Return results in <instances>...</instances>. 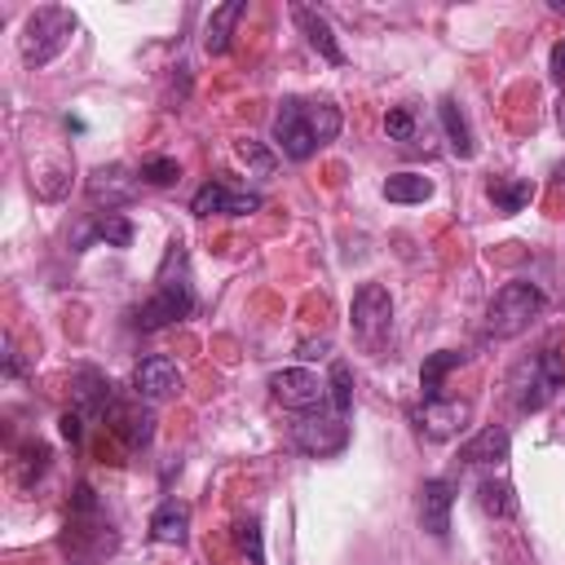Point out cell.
Segmentation results:
<instances>
[{
    "label": "cell",
    "instance_id": "cell-9",
    "mask_svg": "<svg viewBox=\"0 0 565 565\" xmlns=\"http://www.w3.org/2000/svg\"><path fill=\"white\" fill-rule=\"evenodd\" d=\"M291 437H296V446L300 450H309V455H335V450H344V441H349V424H344V415H305L296 428H291Z\"/></svg>",
    "mask_w": 565,
    "mask_h": 565
},
{
    "label": "cell",
    "instance_id": "cell-6",
    "mask_svg": "<svg viewBox=\"0 0 565 565\" xmlns=\"http://www.w3.org/2000/svg\"><path fill=\"white\" fill-rule=\"evenodd\" d=\"M561 384H565V362L556 358V349H543L512 371V397L521 411H539Z\"/></svg>",
    "mask_w": 565,
    "mask_h": 565
},
{
    "label": "cell",
    "instance_id": "cell-18",
    "mask_svg": "<svg viewBox=\"0 0 565 565\" xmlns=\"http://www.w3.org/2000/svg\"><path fill=\"white\" fill-rule=\"evenodd\" d=\"M530 194H534V185H530L525 177H503V181H490V203H494V212H503V216L521 212V207L530 203Z\"/></svg>",
    "mask_w": 565,
    "mask_h": 565
},
{
    "label": "cell",
    "instance_id": "cell-23",
    "mask_svg": "<svg viewBox=\"0 0 565 565\" xmlns=\"http://www.w3.org/2000/svg\"><path fill=\"white\" fill-rule=\"evenodd\" d=\"M177 177H181L177 159H146L141 163V181H150V185H172Z\"/></svg>",
    "mask_w": 565,
    "mask_h": 565
},
{
    "label": "cell",
    "instance_id": "cell-13",
    "mask_svg": "<svg viewBox=\"0 0 565 565\" xmlns=\"http://www.w3.org/2000/svg\"><path fill=\"white\" fill-rule=\"evenodd\" d=\"M508 450H512L508 428L490 424V428H481L477 437H468V441L459 446V459L472 463V468H499V463H508Z\"/></svg>",
    "mask_w": 565,
    "mask_h": 565
},
{
    "label": "cell",
    "instance_id": "cell-17",
    "mask_svg": "<svg viewBox=\"0 0 565 565\" xmlns=\"http://www.w3.org/2000/svg\"><path fill=\"white\" fill-rule=\"evenodd\" d=\"M437 115H441V128H446V137H450V150L459 154V159H472V132H468V119H463V110H459V102L455 97H446L441 106H437Z\"/></svg>",
    "mask_w": 565,
    "mask_h": 565
},
{
    "label": "cell",
    "instance_id": "cell-20",
    "mask_svg": "<svg viewBox=\"0 0 565 565\" xmlns=\"http://www.w3.org/2000/svg\"><path fill=\"white\" fill-rule=\"evenodd\" d=\"M463 362V353H455V349H441V353H433L424 366H419V388H424V402H433L437 393H441V380H446V371H455Z\"/></svg>",
    "mask_w": 565,
    "mask_h": 565
},
{
    "label": "cell",
    "instance_id": "cell-5",
    "mask_svg": "<svg viewBox=\"0 0 565 565\" xmlns=\"http://www.w3.org/2000/svg\"><path fill=\"white\" fill-rule=\"evenodd\" d=\"M349 318H353V340H358L366 353H384V344H388V335H393V296H388V287L362 282L358 296H353Z\"/></svg>",
    "mask_w": 565,
    "mask_h": 565
},
{
    "label": "cell",
    "instance_id": "cell-3",
    "mask_svg": "<svg viewBox=\"0 0 565 565\" xmlns=\"http://www.w3.org/2000/svg\"><path fill=\"white\" fill-rule=\"evenodd\" d=\"M75 35V13L71 9H57V4H44L26 18L22 26V62L26 66H44L53 62Z\"/></svg>",
    "mask_w": 565,
    "mask_h": 565
},
{
    "label": "cell",
    "instance_id": "cell-25",
    "mask_svg": "<svg viewBox=\"0 0 565 565\" xmlns=\"http://www.w3.org/2000/svg\"><path fill=\"white\" fill-rule=\"evenodd\" d=\"M97 238H106V243H115V247H128V238H132V225H128L124 216H106V221L97 225Z\"/></svg>",
    "mask_w": 565,
    "mask_h": 565
},
{
    "label": "cell",
    "instance_id": "cell-12",
    "mask_svg": "<svg viewBox=\"0 0 565 565\" xmlns=\"http://www.w3.org/2000/svg\"><path fill=\"white\" fill-rule=\"evenodd\" d=\"M450 508H455V486L446 477H428L419 486V525L433 539H446L450 534Z\"/></svg>",
    "mask_w": 565,
    "mask_h": 565
},
{
    "label": "cell",
    "instance_id": "cell-16",
    "mask_svg": "<svg viewBox=\"0 0 565 565\" xmlns=\"http://www.w3.org/2000/svg\"><path fill=\"white\" fill-rule=\"evenodd\" d=\"M247 13V0H230V4H221V9H212V18H207V35H203V44H207V53H225L230 49V35H234V22Z\"/></svg>",
    "mask_w": 565,
    "mask_h": 565
},
{
    "label": "cell",
    "instance_id": "cell-19",
    "mask_svg": "<svg viewBox=\"0 0 565 565\" xmlns=\"http://www.w3.org/2000/svg\"><path fill=\"white\" fill-rule=\"evenodd\" d=\"M428 194H433V181L419 177V172H393L384 181V199L388 203H424Z\"/></svg>",
    "mask_w": 565,
    "mask_h": 565
},
{
    "label": "cell",
    "instance_id": "cell-10",
    "mask_svg": "<svg viewBox=\"0 0 565 565\" xmlns=\"http://www.w3.org/2000/svg\"><path fill=\"white\" fill-rule=\"evenodd\" d=\"M132 393L146 397V402H163V397L181 393V371H177V362L163 358V353L141 358V362L132 366Z\"/></svg>",
    "mask_w": 565,
    "mask_h": 565
},
{
    "label": "cell",
    "instance_id": "cell-28",
    "mask_svg": "<svg viewBox=\"0 0 565 565\" xmlns=\"http://www.w3.org/2000/svg\"><path fill=\"white\" fill-rule=\"evenodd\" d=\"M556 115H561V128H565V102H561V110H556Z\"/></svg>",
    "mask_w": 565,
    "mask_h": 565
},
{
    "label": "cell",
    "instance_id": "cell-24",
    "mask_svg": "<svg viewBox=\"0 0 565 565\" xmlns=\"http://www.w3.org/2000/svg\"><path fill=\"white\" fill-rule=\"evenodd\" d=\"M384 128H388V137H393V141H411V137H415V119H411V110H406V106L388 110Z\"/></svg>",
    "mask_w": 565,
    "mask_h": 565
},
{
    "label": "cell",
    "instance_id": "cell-15",
    "mask_svg": "<svg viewBox=\"0 0 565 565\" xmlns=\"http://www.w3.org/2000/svg\"><path fill=\"white\" fill-rule=\"evenodd\" d=\"M291 18L305 26L309 44H313L327 62H335V66L344 62V53H340V44H335V35H331V26H327V18H322V13H313V9H305V4H296V9H291Z\"/></svg>",
    "mask_w": 565,
    "mask_h": 565
},
{
    "label": "cell",
    "instance_id": "cell-8",
    "mask_svg": "<svg viewBox=\"0 0 565 565\" xmlns=\"http://www.w3.org/2000/svg\"><path fill=\"white\" fill-rule=\"evenodd\" d=\"M411 419H415V428H419L428 441H446V437H459V433L468 428L472 406H468L463 397H455V402L433 397V402H424V406H419Z\"/></svg>",
    "mask_w": 565,
    "mask_h": 565
},
{
    "label": "cell",
    "instance_id": "cell-22",
    "mask_svg": "<svg viewBox=\"0 0 565 565\" xmlns=\"http://www.w3.org/2000/svg\"><path fill=\"white\" fill-rule=\"evenodd\" d=\"M331 411L335 415H349L353 406V375H349V362H331Z\"/></svg>",
    "mask_w": 565,
    "mask_h": 565
},
{
    "label": "cell",
    "instance_id": "cell-4",
    "mask_svg": "<svg viewBox=\"0 0 565 565\" xmlns=\"http://www.w3.org/2000/svg\"><path fill=\"white\" fill-rule=\"evenodd\" d=\"M190 309H194V287H190L185 265H181V274L172 278V260H163L150 300L137 309V327H141V331H159V327H168V322L190 318Z\"/></svg>",
    "mask_w": 565,
    "mask_h": 565
},
{
    "label": "cell",
    "instance_id": "cell-2",
    "mask_svg": "<svg viewBox=\"0 0 565 565\" xmlns=\"http://www.w3.org/2000/svg\"><path fill=\"white\" fill-rule=\"evenodd\" d=\"M539 309H543V291H539L534 282H525V278L503 282V287L494 291V300L486 305V335L512 340V335H521V331L539 318Z\"/></svg>",
    "mask_w": 565,
    "mask_h": 565
},
{
    "label": "cell",
    "instance_id": "cell-27",
    "mask_svg": "<svg viewBox=\"0 0 565 565\" xmlns=\"http://www.w3.org/2000/svg\"><path fill=\"white\" fill-rule=\"evenodd\" d=\"M62 433H66L71 441H79V415H62Z\"/></svg>",
    "mask_w": 565,
    "mask_h": 565
},
{
    "label": "cell",
    "instance_id": "cell-7",
    "mask_svg": "<svg viewBox=\"0 0 565 565\" xmlns=\"http://www.w3.org/2000/svg\"><path fill=\"white\" fill-rule=\"evenodd\" d=\"M269 393H274V402H282L287 411H300V415H313V411H322L331 402V384L309 366L274 371L269 375Z\"/></svg>",
    "mask_w": 565,
    "mask_h": 565
},
{
    "label": "cell",
    "instance_id": "cell-14",
    "mask_svg": "<svg viewBox=\"0 0 565 565\" xmlns=\"http://www.w3.org/2000/svg\"><path fill=\"white\" fill-rule=\"evenodd\" d=\"M185 534H190V508L177 499L159 503L150 516V539L154 543H185Z\"/></svg>",
    "mask_w": 565,
    "mask_h": 565
},
{
    "label": "cell",
    "instance_id": "cell-1",
    "mask_svg": "<svg viewBox=\"0 0 565 565\" xmlns=\"http://www.w3.org/2000/svg\"><path fill=\"white\" fill-rule=\"evenodd\" d=\"M340 110L331 102H309V97H287L274 115V146L291 159V163H305L313 159L327 141L340 137Z\"/></svg>",
    "mask_w": 565,
    "mask_h": 565
},
{
    "label": "cell",
    "instance_id": "cell-11",
    "mask_svg": "<svg viewBox=\"0 0 565 565\" xmlns=\"http://www.w3.org/2000/svg\"><path fill=\"white\" fill-rule=\"evenodd\" d=\"M199 216H247L260 207V194H247V190H230L225 181H207L199 185L194 203H190Z\"/></svg>",
    "mask_w": 565,
    "mask_h": 565
},
{
    "label": "cell",
    "instance_id": "cell-26",
    "mask_svg": "<svg viewBox=\"0 0 565 565\" xmlns=\"http://www.w3.org/2000/svg\"><path fill=\"white\" fill-rule=\"evenodd\" d=\"M552 79L556 84H565V35L556 40V49H552Z\"/></svg>",
    "mask_w": 565,
    "mask_h": 565
},
{
    "label": "cell",
    "instance_id": "cell-21",
    "mask_svg": "<svg viewBox=\"0 0 565 565\" xmlns=\"http://www.w3.org/2000/svg\"><path fill=\"white\" fill-rule=\"evenodd\" d=\"M477 503H481V512H490V516H512V512H516L512 486H508V481H494V477H486V481L477 486Z\"/></svg>",
    "mask_w": 565,
    "mask_h": 565
}]
</instances>
